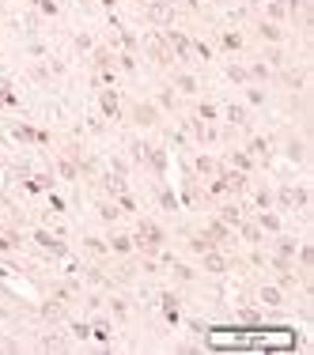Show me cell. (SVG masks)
<instances>
[{
	"label": "cell",
	"instance_id": "cell-1",
	"mask_svg": "<svg viewBox=\"0 0 314 355\" xmlns=\"http://www.w3.org/2000/svg\"><path fill=\"white\" fill-rule=\"evenodd\" d=\"M159 242H163V231L155 223H148V219H144L140 223V246L144 249H159Z\"/></svg>",
	"mask_w": 314,
	"mask_h": 355
},
{
	"label": "cell",
	"instance_id": "cell-2",
	"mask_svg": "<svg viewBox=\"0 0 314 355\" xmlns=\"http://www.w3.org/2000/svg\"><path fill=\"white\" fill-rule=\"evenodd\" d=\"M220 189H235V193H238V189H246V178H242V174H224V182H220Z\"/></svg>",
	"mask_w": 314,
	"mask_h": 355
},
{
	"label": "cell",
	"instance_id": "cell-3",
	"mask_svg": "<svg viewBox=\"0 0 314 355\" xmlns=\"http://www.w3.org/2000/svg\"><path fill=\"white\" fill-rule=\"evenodd\" d=\"M152 57H155V61H163V65H171V49H167V42L152 38Z\"/></svg>",
	"mask_w": 314,
	"mask_h": 355
},
{
	"label": "cell",
	"instance_id": "cell-4",
	"mask_svg": "<svg viewBox=\"0 0 314 355\" xmlns=\"http://www.w3.org/2000/svg\"><path fill=\"white\" fill-rule=\"evenodd\" d=\"M280 200H284V204H307V193H303V189H284Z\"/></svg>",
	"mask_w": 314,
	"mask_h": 355
},
{
	"label": "cell",
	"instance_id": "cell-5",
	"mask_svg": "<svg viewBox=\"0 0 314 355\" xmlns=\"http://www.w3.org/2000/svg\"><path fill=\"white\" fill-rule=\"evenodd\" d=\"M34 238H38V242H42L45 249H53V253H61V242H57L53 235H45V231H38V235H34Z\"/></svg>",
	"mask_w": 314,
	"mask_h": 355
},
{
	"label": "cell",
	"instance_id": "cell-6",
	"mask_svg": "<svg viewBox=\"0 0 314 355\" xmlns=\"http://www.w3.org/2000/svg\"><path fill=\"white\" fill-rule=\"evenodd\" d=\"M102 110H106V114H118V95H114V91H102Z\"/></svg>",
	"mask_w": 314,
	"mask_h": 355
},
{
	"label": "cell",
	"instance_id": "cell-7",
	"mask_svg": "<svg viewBox=\"0 0 314 355\" xmlns=\"http://www.w3.org/2000/svg\"><path fill=\"white\" fill-rule=\"evenodd\" d=\"M171 45H174V49H178V53H189V49H193V45H189V42H185V38H182V34H171Z\"/></svg>",
	"mask_w": 314,
	"mask_h": 355
},
{
	"label": "cell",
	"instance_id": "cell-8",
	"mask_svg": "<svg viewBox=\"0 0 314 355\" xmlns=\"http://www.w3.org/2000/svg\"><path fill=\"white\" fill-rule=\"evenodd\" d=\"M208 238H212V242H224V238H227V227H224V223H212Z\"/></svg>",
	"mask_w": 314,
	"mask_h": 355
},
{
	"label": "cell",
	"instance_id": "cell-9",
	"mask_svg": "<svg viewBox=\"0 0 314 355\" xmlns=\"http://www.w3.org/2000/svg\"><path fill=\"white\" fill-rule=\"evenodd\" d=\"M242 235H246L250 242H258V238H261V231H258V227H254V223H242Z\"/></svg>",
	"mask_w": 314,
	"mask_h": 355
},
{
	"label": "cell",
	"instance_id": "cell-10",
	"mask_svg": "<svg viewBox=\"0 0 314 355\" xmlns=\"http://www.w3.org/2000/svg\"><path fill=\"white\" fill-rule=\"evenodd\" d=\"M227 118H231V125H242V121H246V114H242L238 106H231V110H227Z\"/></svg>",
	"mask_w": 314,
	"mask_h": 355
},
{
	"label": "cell",
	"instance_id": "cell-11",
	"mask_svg": "<svg viewBox=\"0 0 314 355\" xmlns=\"http://www.w3.org/2000/svg\"><path fill=\"white\" fill-rule=\"evenodd\" d=\"M8 102H11V87L0 79V106H8Z\"/></svg>",
	"mask_w": 314,
	"mask_h": 355
},
{
	"label": "cell",
	"instance_id": "cell-12",
	"mask_svg": "<svg viewBox=\"0 0 314 355\" xmlns=\"http://www.w3.org/2000/svg\"><path fill=\"white\" fill-rule=\"evenodd\" d=\"M197 170H201V174H216V162H212V159H201V162H197Z\"/></svg>",
	"mask_w": 314,
	"mask_h": 355
},
{
	"label": "cell",
	"instance_id": "cell-13",
	"mask_svg": "<svg viewBox=\"0 0 314 355\" xmlns=\"http://www.w3.org/2000/svg\"><path fill=\"white\" fill-rule=\"evenodd\" d=\"M224 219H227V223H242V215H238V208H224Z\"/></svg>",
	"mask_w": 314,
	"mask_h": 355
},
{
	"label": "cell",
	"instance_id": "cell-14",
	"mask_svg": "<svg viewBox=\"0 0 314 355\" xmlns=\"http://www.w3.org/2000/svg\"><path fill=\"white\" fill-rule=\"evenodd\" d=\"M136 118H140L144 125H152V118H155V114H152V110H148V106H140V110H136Z\"/></svg>",
	"mask_w": 314,
	"mask_h": 355
},
{
	"label": "cell",
	"instance_id": "cell-15",
	"mask_svg": "<svg viewBox=\"0 0 314 355\" xmlns=\"http://www.w3.org/2000/svg\"><path fill=\"white\" fill-rule=\"evenodd\" d=\"M208 269H212V272H224V261H220L216 253H208Z\"/></svg>",
	"mask_w": 314,
	"mask_h": 355
},
{
	"label": "cell",
	"instance_id": "cell-16",
	"mask_svg": "<svg viewBox=\"0 0 314 355\" xmlns=\"http://www.w3.org/2000/svg\"><path fill=\"white\" fill-rule=\"evenodd\" d=\"M261 34H265V38H280V31H276L272 23H265V27H261Z\"/></svg>",
	"mask_w": 314,
	"mask_h": 355
},
{
	"label": "cell",
	"instance_id": "cell-17",
	"mask_svg": "<svg viewBox=\"0 0 314 355\" xmlns=\"http://www.w3.org/2000/svg\"><path fill=\"white\" fill-rule=\"evenodd\" d=\"M129 246H133V242H129L125 235H118V238H114V249H129Z\"/></svg>",
	"mask_w": 314,
	"mask_h": 355
},
{
	"label": "cell",
	"instance_id": "cell-18",
	"mask_svg": "<svg viewBox=\"0 0 314 355\" xmlns=\"http://www.w3.org/2000/svg\"><path fill=\"white\" fill-rule=\"evenodd\" d=\"M15 246V235H0V249H11Z\"/></svg>",
	"mask_w": 314,
	"mask_h": 355
}]
</instances>
